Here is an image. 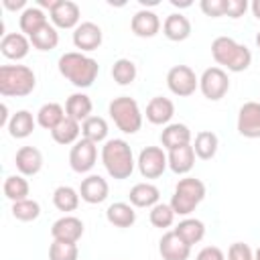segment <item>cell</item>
<instances>
[{
	"label": "cell",
	"instance_id": "obj_1",
	"mask_svg": "<svg viewBox=\"0 0 260 260\" xmlns=\"http://www.w3.org/2000/svg\"><path fill=\"white\" fill-rule=\"evenodd\" d=\"M59 73L71 81L75 87H89L98 73H100V65L95 59L83 55V53H77V51H71V53H65L59 57Z\"/></svg>",
	"mask_w": 260,
	"mask_h": 260
},
{
	"label": "cell",
	"instance_id": "obj_2",
	"mask_svg": "<svg viewBox=\"0 0 260 260\" xmlns=\"http://www.w3.org/2000/svg\"><path fill=\"white\" fill-rule=\"evenodd\" d=\"M211 57L217 65H223L228 71L240 73L246 71L252 63V53L246 45H240L232 37H217L211 43Z\"/></svg>",
	"mask_w": 260,
	"mask_h": 260
},
{
	"label": "cell",
	"instance_id": "obj_3",
	"mask_svg": "<svg viewBox=\"0 0 260 260\" xmlns=\"http://www.w3.org/2000/svg\"><path fill=\"white\" fill-rule=\"evenodd\" d=\"M102 162L112 179H128L134 171V156L130 144L122 138L106 140V144L102 146Z\"/></svg>",
	"mask_w": 260,
	"mask_h": 260
},
{
	"label": "cell",
	"instance_id": "obj_4",
	"mask_svg": "<svg viewBox=\"0 0 260 260\" xmlns=\"http://www.w3.org/2000/svg\"><path fill=\"white\" fill-rule=\"evenodd\" d=\"M37 85L35 71L26 65H2L0 67V93L4 98H24L32 93Z\"/></svg>",
	"mask_w": 260,
	"mask_h": 260
},
{
	"label": "cell",
	"instance_id": "obj_5",
	"mask_svg": "<svg viewBox=\"0 0 260 260\" xmlns=\"http://www.w3.org/2000/svg\"><path fill=\"white\" fill-rule=\"evenodd\" d=\"M108 112L118 130H122L124 134H136L142 126V112L138 108V102L130 95L114 98L108 106Z\"/></svg>",
	"mask_w": 260,
	"mask_h": 260
},
{
	"label": "cell",
	"instance_id": "obj_6",
	"mask_svg": "<svg viewBox=\"0 0 260 260\" xmlns=\"http://www.w3.org/2000/svg\"><path fill=\"white\" fill-rule=\"evenodd\" d=\"M205 197L203 181L195 177H185L175 185V193L171 197V207L177 215H189Z\"/></svg>",
	"mask_w": 260,
	"mask_h": 260
},
{
	"label": "cell",
	"instance_id": "obj_7",
	"mask_svg": "<svg viewBox=\"0 0 260 260\" xmlns=\"http://www.w3.org/2000/svg\"><path fill=\"white\" fill-rule=\"evenodd\" d=\"M167 85L169 89L179 98H189L199 87V77L189 65H175L167 73Z\"/></svg>",
	"mask_w": 260,
	"mask_h": 260
},
{
	"label": "cell",
	"instance_id": "obj_8",
	"mask_svg": "<svg viewBox=\"0 0 260 260\" xmlns=\"http://www.w3.org/2000/svg\"><path fill=\"white\" fill-rule=\"evenodd\" d=\"M199 89L211 102L221 100L230 89L228 73L221 67H207L199 77Z\"/></svg>",
	"mask_w": 260,
	"mask_h": 260
},
{
	"label": "cell",
	"instance_id": "obj_9",
	"mask_svg": "<svg viewBox=\"0 0 260 260\" xmlns=\"http://www.w3.org/2000/svg\"><path fill=\"white\" fill-rule=\"evenodd\" d=\"M136 165L144 179H156L169 167V156L165 154V150L160 146H146L140 150Z\"/></svg>",
	"mask_w": 260,
	"mask_h": 260
},
{
	"label": "cell",
	"instance_id": "obj_10",
	"mask_svg": "<svg viewBox=\"0 0 260 260\" xmlns=\"http://www.w3.org/2000/svg\"><path fill=\"white\" fill-rule=\"evenodd\" d=\"M95 158H98V146L95 142L87 140V138H79L69 152V165L75 173H89L95 167Z\"/></svg>",
	"mask_w": 260,
	"mask_h": 260
},
{
	"label": "cell",
	"instance_id": "obj_11",
	"mask_svg": "<svg viewBox=\"0 0 260 260\" xmlns=\"http://www.w3.org/2000/svg\"><path fill=\"white\" fill-rule=\"evenodd\" d=\"M238 132L244 138H260V104L246 102L238 112Z\"/></svg>",
	"mask_w": 260,
	"mask_h": 260
},
{
	"label": "cell",
	"instance_id": "obj_12",
	"mask_svg": "<svg viewBox=\"0 0 260 260\" xmlns=\"http://www.w3.org/2000/svg\"><path fill=\"white\" fill-rule=\"evenodd\" d=\"M49 14H51V22L55 28H77L81 24L79 22L81 10L71 0H59L57 6Z\"/></svg>",
	"mask_w": 260,
	"mask_h": 260
},
{
	"label": "cell",
	"instance_id": "obj_13",
	"mask_svg": "<svg viewBox=\"0 0 260 260\" xmlns=\"http://www.w3.org/2000/svg\"><path fill=\"white\" fill-rule=\"evenodd\" d=\"M51 236L53 240L77 244V240L83 236V221L75 215H63L51 225Z\"/></svg>",
	"mask_w": 260,
	"mask_h": 260
},
{
	"label": "cell",
	"instance_id": "obj_14",
	"mask_svg": "<svg viewBox=\"0 0 260 260\" xmlns=\"http://www.w3.org/2000/svg\"><path fill=\"white\" fill-rule=\"evenodd\" d=\"M102 41H104V35L95 22H81L73 30V45L79 51H95L100 49Z\"/></svg>",
	"mask_w": 260,
	"mask_h": 260
},
{
	"label": "cell",
	"instance_id": "obj_15",
	"mask_svg": "<svg viewBox=\"0 0 260 260\" xmlns=\"http://www.w3.org/2000/svg\"><path fill=\"white\" fill-rule=\"evenodd\" d=\"M108 193H110V187H108V181L102 179L100 175H89L81 181L79 185V197L85 201V203H102L108 199Z\"/></svg>",
	"mask_w": 260,
	"mask_h": 260
},
{
	"label": "cell",
	"instance_id": "obj_16",
	"mask_svg": "<svg viewBox=\"0 0 260 260\" xmlns=\"http://www.w3.org/2000/svg\"><path fill=\"white\" fill-rule=\"evenodd\" d=\"M158 252H160L162 260H187L191 254V246L185 244L173 230V232L162 234V238L158 242Z\"/></svg>",
	"mask_w": 260,
	"mask_h": 260
},
{
	"label": "cell",
	"instance_id": "obj_17",
	"mask_svg": "<svg viewBox=\"0 0 260 260\" xmlns=\"http://www.w3.org/2000/svg\"><path fill=\"white\" fill-rule=\"evenodd\" d=\"M130 28H132V32H134L136 37H140V39H150V37H154V35L160 30V18H158L156 12L142 8V10H138V12L132 16Z\"/></svg>",
	"mask_w": 260,
	"mask_h": 260
},
{
	"label": "cell",
	"instance_id": "obj_18",
	"mask_svg": "<svg viewBox=\"0 0 260 260\" xmlns=\"http://www.w3.org/2000/svg\"><path fill=\"white\" fill-rule=\"evenodd\" d=\"M30 49V39H26V35L22 32H6L0 41V51L6 59L12 61H20L28 55Z\"/></svg>",
	"mask_w": 260,
	"mask_h": 260
},
{
	"label": "cell",
	"instance_id": "obj_19",
	"mask_svg": "<svg viewBox=\"0 0 260 260\" xmlns=\"http://www.w3.org/2000/svg\"><path fill=\"white\" fill-rule=\"evenodd\" d=\"M14 165L22 177H32L43 169V154L35 146H22L16 150Z\"/></svg>",
	"mask_w": 260,
	"mask_h": 260
},
{
	"label": "cell",
	"instance_id": "obj_20",
	"mask_svg": "<svg viewBox=\"0 0 260 260\" xmlns=\"http://www.w3.org/2000/svg\"><path fill=\"white\" fill-rule=\"evenodd\" d=\"M162 32L169 41H175V43H181L185 39H189L191 35V22L185 14L181 12H173L165 18L162 22Z\"/></svg>",
	"mask_w": 260,
	"mask_h": 260
},
{
	"label": "cell",
	"instance_id": "obj_21",
	"mask_svg": "<svg viewBox=\"0 0 260 260\" xmlns=\"http://www.w3.org/2000/svg\"><path fill=\"white\" fill-rule=\"evenodd\" d=\"M173 114H175V104L169 98H162V95L152 98L146 106V120L150 124H156V126L169 124Z\"/></svg>",
	"mask_w": 260,
	"mask_h": 260
},
{
	"label": "cell",
	"instance_id": "obj_22",
	"mask_svg": "<svg viewBox=\"0 0 260 260\" xmlns=\"http://www.w3.org/2000/svg\"><path fill=\"white\" fill-rule=\"evenodd\" d=\"M169 169L177 175H187L195 165V150L193 144H185L179 148L169 150Z\"/></svg>",
	"mask_w": 260,
	"mask_h": 260
},
{
	"label": "cell",
	"instance_id": "obj_23",
	"mask_svg": "<svg viewBox=\"0 0 260 260\" xmlns=\"http://www.w3.org/2000/svg\"><path fill=\"white\" fill-rule=\"evenodd\" d=\"M160 142H162V148H167V150L191 144V130L179 122L167 124V128L160 132Z\"/></svg>",
	"mask_w": 260,
	"mask_h": 260
},
{
	"label": "cell",
	"instance_id": "obj_24",
	"mask_svg": "<svg viewBox=\"0 0 260 260\" xmlns=\"http://www.w3.org/2000/svg\"><path fill=\"white\" fill-rule=\"evenodd\" d=\"M128 197H130V205L134 207H154L160 199V191L152 183H136L130 189Z\"/></svg>",
	"mask_w": 260,
	"mask_h": 260
},
{
	"label": "cell",
	"instance_id": "obj_25",
	"mask_svg": "<svg viewBox=\"0 0 260 260\" xmlns=\"http://www.w3.org/2000/svg\"><path fill=\"white\" fill-rule=\"evenodd\" d=\"M106 219L116 228H130L136 221V211L130 203L116 201L106 209Z\"/></svg>",
	"mask_w": 260,
	"mask_h": 260
},
{
	"label": "cell",
	"instance_id": "obj_26",
	"mask_svg": "<svg viewBox=\"0 0 260 260\" xmlns=\"http://www.w3.org/2000/svg\"><path fill=\"white\" fill-rule=\"evenodd\" d=\"M45 24H47V16H45L43 8H39V6H26L20 14V20H18L22 35H26V37H32Z\"/></svg>",
	"mask_w": 260,
	"mask_h": 260
},
{
	"label": "cell",
	"instance_id": "obj_27",
	"mask_svg": "<svg viewBox=\"0 0 260 260\" xmlns=\"http://www.w3.org/2000/svg\"><path fill=\"white\" fill-rule=\"evenodd\" d=\"M65 110L57 104V102H49V104H43L37 112V124L45 130H55L63 120H65Z\"/></svg>",
	"mask_w": 260,
	"mask_h": 260
},
{
	"label": "cell",
	"instance_id": "obj_28",
	"mask_svg": "<svg viewBox=\"0 0 260 260\" xmlns=\"http://www.w3.org/2000/svg\"><path fill=\"white\" fill-rule=\"evenodd\" d=\"M175 234L189 246L193 244H199L205 236V223L201 219H195V217H187L183 221H179V225L175 228Z\"/></svg>",
	"mask_w": 260,
	"mask_h": 260
},
{
	"label": "cell",
	"instance_id": "obj_29",
	"mask_svg": "<svg viewBox=\"0 0 260 260\" xmlns=\"http://www.w3.org/2000/svg\"><path fill=\"white\" fill-rule=\"evenodd\" d=\"M91 100L85 93H71L65 102V114L77 122H85L91 114Z\"/></svg>",
	"mask_w": 260,
	"mask_h": 260
},
{
	"label": "cell",
	"instance_id": "obj_30",
	"mask_svg": "<svg viewBox=\"0 0 260 260\" xmlns=\"http://www.w3.org/2000/svg\"><path fill=\"white\" fill-rule=\"evenodd\" d=\"M35 124L37 122L28 110H18L16 114H12V118L8 122V132L12 138H26L32 134Z\"/></svg>",
	"mask_w": 260,
	"mask_h": 260
},
{
	"label": "cell",
	"instance_id": "obj_31",
	"mask_svg": "<svg viewBox=\"0 0 260 260\" xmlns=\"http://www.w3.org/2000/svg\"><path fill=\"white\" fill-rule=\"evenodd\" d=\"M79 134H81V126H79V122L77 120H73V118H69V116H65V120L55 128V130H51V136H53V140L57 142V144H75L77 140H79Z\"/></svg>",
	"mask_w": 260,
	"mask_h": 260
},
{
	"label": "cell",
	"instance_id": "obj_32",
	"mask_svg": "<svg viewBox=\"0 0 260 260\" xmlns=\"http://www.w3.org/2000/svg\"><path fill=\"white\" fill-rule=\"evenodd\" d=\"M217 146H219V140H217V136H215L211 130H201V132H197L195 142H193L195 156H199L201 160H209V158L215 156Z\"/></svg>",
	"mask_w": 260,
	"mask_h": 260
},
{
	"label": "cell",
	"instance_id": "obj_33",
	"mask_svg": "<svg viewBox=\"0 0 260 260\" xmlns=\"http://www.w3.org/2000/svg\"><path fill=\"white\" fill-rule=\"evenodd\" d=\"M53 205L59 211H65V213L75 211L77 205H79V191H75L69 185H59L53 191Z\"/></svg>",
	"mask_w": 260,
	"mask_h": 260
},
{
	"label": "cell",
	"instance_id": "obj_34",
	"mask_svg": "<svg viewBox=\"0 0 260 260\" xmlns=\"http://www.w3.org/2000/svg\"><path fill=\"white\" fill-rule=\"evenodd\" d=\"M6 199H10L12 203L28 199V181L22 175H10L4 179V187H2Z\"/></svg>",
	"mask_w": 260,
	"mask_h": 260
},
{
	"label": "cell",
	"instance_id": "obj_35",
	"mask_svg": "<svg viewBox=\"0 0 260 260\" xmlns=\"http://www.w3.org/2000/svg\"><path fill=\"white\" fill-rule=\"evenodd\" d=\"M81 134L83 138L91 140V142H104L108 138V122L102 116H89L83 124H81Z\"/></svg>",
	"mask_w": 260,
	"mask_h": 260
},
{
	"label": "cell",
	"instance_id": "obj_36",
	"mask_svg": "<svg viewBox=\"0 0 260 260\" xmlns=\"http://www.w3.org/2000/svg\"><path fill=\"white\" fill-rule=\"evenodd\" d=\"M28 39H30V45L35 49H39V51H51V49H55L59 45V32L49 22L41 30H37L32 37H28Z\"/></svg>",
	"mask_w": 260,
	"mask_h": 260
},
{
	"label": "cell",
	"instance_id": "obj_37",
	"mask_svg": "<svg viewBox=\"0 0 260 260\" xmlns=\"http://www.w3.org/2000/svg\"><path fill=\"white\" fill-rule=\"evenodd\" d=\"M136 65L130 59H118L112 65V77L118 85H130L136 79Z\"/></svg>",
	"mask_w": 260,
	"mask_h": 260
},
{
	"label": "cell",
	"instance_id": "obj_38",
	"mask_svg": "<svg viewBox=\"0 0 260 260\" xmlns=\"http://www.w3.org/2000/svg\"><path fill=\"white\" fill-rule=\"evenodd\" d=\"M12 215L18 221H35L41 215V205L35 199H22L12 203Z\"/></svg>",
	"mask_w": 260,
	"mask_h": 260
},
{
	"label": "cell",
	"instance_id": "obj_39",
	"mask_svg": "<svg viewBox=\"0 0 260 260\" xmlns=\"http://www.w3.org/2000/svg\"><path fill=\"white\" fill-rule=\"evenodd\" d=\"M77 256L79 248L73 242L53 240V244L49 246V260H77Z\"/></svg>",
	"mask_w": 260,
	"mask_h": 260
},
{
	"label": "cell",
	"instance_id": "obj_40",
	"mask_svg": "<svg viewBox=\"0 0 260 260\" xmlns=\"http://www.w3.org/2000/svg\"><path fill=\"white\" fill-rule=\"evenodd\" d=\"M175 211H173V207H171V203H156L154 207H150V223L154 225V228H169V225H173V221H175Z\"/></svg>",
	"mask_w": 260,
	"mask_h": 260
},
{
	"label": "cell",
	"instance_id": "obj_41",
	"mask_svg": "<svg viewBox=\"0 0 260 260\" xmlns=\"http://www.w3.org/2000/svg\"><path fill=\"white\" fill-rule=\"evenodd\" d=\"M228 260H254V252L244 242H234L228 250Z\"/></svg>",
	"mask_w": 260,
	"mask_h": 260
},
{
	"label": "cell",
	"instance_id": "obj_42",
	"mask_svg": "<svg viewBox=\"0 0 260 260\" xmlns=\"http://www.w3.org/2000/svg\"><path fill=\"white\" fill-rule=\"evenodd\" d=\"M201 10L211 18L225 16V0H201Z\"/></svg>",
	"mask_w": 260,
	"mask_h": 260
},
{
	"label": "cell",
	"instance_id": "obj_43",
	"mask_svg": "<svg viewBox=\"0 0 260 260\" xmlns=\"http://www.w3.org/2000/svg\"><path fill=\"white\" fill-rule=\"evenodd\" d=\"M246 10H248V2L246 0H225V16L240 18V16H244Z\"/></svg>",
	"mask_w": 260,
	"mask_h": 260
},
{
	"label": "cell",
	"instance_id": "obj_44",
	"mask_svg": "<svg viewBox=\"0 0 260 260\" xmlns=\"http://www.w3.org/2000/svg\"><path fill=\"white\" fill-rule=\"evenodd\" d=\"M195 260H225V256H223V252H221L217 246H205V248L197 254Z\"/></svg>",
	"mask_w": 260,
	"mask_h": 260
},
{
	"label": "cell",
	"instance_id": "obj_45",
	"mask_svg": "<svg viewBox=\"0 0 260 260\" xmlns=\"http://www.w3.org/2000/svg\"><path fill=\"white\" fill-rule=\"evenodd\" d=\"M2 4L8 10H18V8H24L26 6V0H2Z\"/></svg>",
	"mask_w": 260,
	"mask_h": 260
},
{
	"label": "cell",
	"instance_id": "obj_46",
	"mask_svg": "<svg viewBox=\"0 0 260 260\" xmlns=\"http://www.w3.org/2000/svg\"><path fill=\"white\" fill-rule=\"evenodd\" d=\"M0 110H2V114H0V126H8L10 120H8V108H6V104H2Z\"/></svg>",
	"mask_w": 260,
	"mask_h": 260
},
{
	"label": "cell",
	"instance_id": "obj_47",
	"mask_svg": "<svg viewBox=\"0 0 260 260\" xmlns=\"http://www.w3.org/2000/svg\"><path fill=\"white\" fill-rule=\"evenodd\" d=\"M250 8H252V12H254V16L260 20V0H254L252 4H250Z\"/></svg>",
	"mask_w": 260,
	"mask_h": 260
},
{
	"label": "cell",
	"instance_id": "obj_48",
	"mask_svg": "<svg viewBox=\"0 0 260 260\" xmlns=\"http://www.w3.org/2000/svg\"><path fill=\"white\" fill-rule=\"evenodd\" d=\"M254 260H260V248L254 252Z\"/></svg>",
	"mask_w": 260,
	"mask_h": 260
},
{
	"label": "cell",
	"instance_id": "obj_49",
	"mask_svg": "<svg viewBox=\"0 0 260 260\" xmlns=\"http://www.w3.org/2000/svg\"><path fill=\"white\" fill-rule=\"evenodd\" d=\"M256 45H258V49H260V30H258V35H256Z\"/></svg>",
	"mask_w": 260,
	"mask_h": 260
}]
</instances>
